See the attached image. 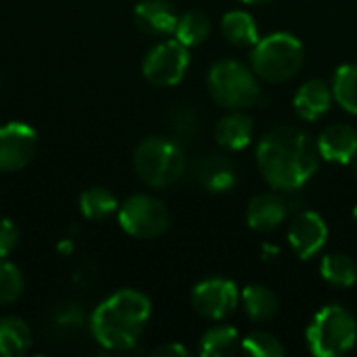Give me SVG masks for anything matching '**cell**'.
Returning <instances> with one entry per match:
<instances>
[{
	"instance_id": "obj_30",
	"label": "cell",
	"mask_w": 357,
	"mask_h": 357,
	"mask_svg": "<svg viewBox=\"0 0 357 357\" xmlns=\"http://www.w3.org/2000/svg\"><path fill=\"white\" fill-rule=\"evenodd\" d=\"M153 357H186L188 356V349L180 343H163L159 347H155L151 351Z\"/></svg>"
},
{
	"instance_id": "obj_2",
	"label": "cell",
	"mask_w": 357,
	"mask_h": 357,
	"mask_svg": "<svg viewBox=\"0 0 357 357\" xmlns=\"http://www.w3.org/2000/svg\"><path fill=\"white\" fill-rule=\"evenodd\" d=\"M151 312V299L142 291L119 289L94 307L90 333L109 351H130L140 341Z\"/></svg>"
},
{
	"instance_id": "obj_4",
	"label": "cell",
	"mask_w": 357,
	"mask_h": 357,
	"mask_svg": "<svg viewBox=\"0 0 357 357\" xmlns=\"http://www.w3.org/2000/svg\"><path fill=\"white\" fill-rule=\"evenodd\" d=\"M253 73L268 84H282L293 79L305 61L301 40L289 31H274L251 48L249 54Z\"/></svg>"
},
{
	"instance_id": "obj_10",
	"label": "cell",
	"mask_w": 357,
	"mask_h": 357,
	"mask_svg": "<svg viewBox=\"0 0 357 357\" xmlns=\"http://www.w3.org/2000/svg\"><path fill=\"white\" fill-rule=\"evenodd\" d=\"M38 151V134L23 121L0 126V172H19L31 163Z\"/></svg>"
},
{
	"instance_id": "obj_7",
	"label": "cell",
	"mask_w": 357,
	"mask_h": 357,
	"mask_svg": "<svg viewBox=\"0 0 357 357\" xmlns=\"http://www.w3.org/2000/svg\"><path fill=\"white\" fill-rule=\"evenodd\" d=\"M121 230L134 238H157L169 228V211L165 203L153 195H132L117 209Z\"/></svg>"
},
{
	"instance_id": "obj_9",
	"label": "cell",
	"mask_w": 357,
	"mask_h": 357,
	"mask_svg": "<svg viewBox=\"0 0 357 357\" xmlns=\"http://www.w3.org/2000/svg\"><path fill=\"white\" fill-rule=\"evenodd\" d=\"M241 301V291L238 287L228 280V278H205L201 282L195 284V289L190 291V305L192 310L205 318V320H213L220 322L224 318H228Z\"/></svg>"
},
{
	"instance_id": "obj_20",
	"label": "cell",
	"mask_w": 357,
	"mask_h": 357,
	"mask_svg": "<svg viewBox=\"0 0 357 357\" xmlns=\"http://www.w3.org/2000/svg\"><path fill=\"white\" fill-rule=\"evenodd\" d=\"M241 349V335L234 326L218 324L207 328L199 341V354L203 357H228Z\"/></svg>"
},
{
	"instance_id": "obj_14",
	"label": "cell",
	"mask_w": 357,
	"mask_h": 357,
	"mask_svg": "<svg viewBox=\"0 0 357 357\" xmlns=\"http://www.w3.org/2000/svg\"><path fill=\"white\" fill-rule=\"evenodd\" d=\"M178 19L180 15L167 0H140L134 6V23L146 36H172L176 31Z\"/></svg>"
},
{
	"instance_id": "obj_32",
	"label": "cell",
	"mask_w": 357,
	"mask_h": 357,
	"mask_svg": "<svg viewBox=\"0 0 357 357\" xmlns=\"http://www.w3.org/2000/svg\"><path fill=\"white\" fill-rule=\"evenodd\" d=\"M354 176H356V180H357V157L354 159Z\"/></svg>"
},
{
	"instance_id": "obj_21",
	"label": "cell",
	"mask_w": 357,
	"mask_h": 357,
	"mask_svg": "<svg viewBox=\"0 0 357 357\" xmlns=\"http://www.w3.org/2000/svg\"><path fill=\"white\" fill-rule=\"evenodd\" d=\"M31 347V331L17 316L0 318V357H21Z\"/></svg>"
},
{
	"instance_id": "obj_33",
	"label": "cell",
	"mask_w": 357,
	"mask_h": 357,
	"mask_svg": "<svg viewBox=\"0 0 357 357\" xmlns=\"http://www.w3.org/2000/svg\"><path fill=\"white\" fill-rule=\"evenodd\" d=\"M354 222H356V224H357V205H356V207H354Z\"/></svg>"
},
{
	"instance_id": "obj_13",
	"label": "cell",
	"mask_w": 357,
	"mask_h": 357,
	"mask_svg": "<svg viewBox=\"0 0 357 357\" xmlns=\"http://www.w3.org/2000/svg\"><path fill=\"white\" fill-rule=\"evenodd\" d=\"M316 144L324 161L349 165L357 157V130L349 123H331L320 132Z\"/></svg>"
},
{
	"instance_id": "obj_19",
	"label": "cell",
	"mask_w": 357,
	"mask_h": 357,
	"mask_svg": "<svg viewBox=\"0 0 357 357\" xmlns=\"http://www.w3.org/2000/svg\"><path fill=\"white\" fill-rule=\"evenodd\" d=\"M222 33L232 46L238 48H253L261 38L255 17L243 8L228 10L222 17Z\"/></svg>"
},
{
	"instance_id": "obj_24",
	"label": "cell",
	"mask_w": 357,
	"mask_h": 357,
	"mask_svg": "<svg viewBox=\"0 0 357 357\" xmlns=\"http://www.w3.org/2000/svg\"><path fill=\"white\" fill-rule=\"evenodd\" d=\"M211 33V19L207 13L203 10H188L184 15H180L174 38L178 42H182L186 48H195L201 46Z\"/></svg>"
},
{
	"instance_id": "obj_25",
	"label": "cell",
	"mask_w": 357,
	"mask_h": 357,
	"mask_svg": "<svg viewBox=\"0 0 357 357\" xmlns=\"http://www.w3.org/2000/svg\"><path fill=\"white\" fill-rule=\"evenodd\" d=\"M331 88L335 102H339L347 113L357 115V63H345L337 67Z\"/></svg>"
},
{
	"instance_id": "obj_27",
	"label": "cell",
	"mask_w": 357,
	"mask_h": 357,
	"mask_svg": "<svg viewBox=\"0 0 357 357\" xmlns=\"http://www.w3.org/2000/svg\"><path fill=\"white\" fill-rule=\"evenodd\" d=\"M241 354L249 357H282L287 354L282 341L268 331H253L241 339Z\"/></svg>"
},
{
	"instance_id": "obj_23",
	"label": "cell",
	"mask_w": 357,
	"mask_h": 357,
	"mask_svg": "<svg viewBox=\"0 0 357 357\" xmlns=\"http://www.w3.org/2000/svg\"><path fill=\"white\" fill-rule=\"evenodd\" d=\"M119 209L117 197L105 186H92L79 197V211L90 222H102Z\"/></svg>"
},
{
	"instance_id": "obj_29",
	"label": "cell",
	"mask_w": 357,
	"mask_h": 357,
	"mask_svg": "<svg viewBox=\"0 0 357 357\" xmlns=\"http://www.w3.org/2000/svg\"><path fill=\"white\" fill-rule=\"evenodd\" d=\"M19 243V230L8 218L0 220V257H8Z\"/></svg>"
},
{
	"instance_id": "obj_15",
	"label": "cell",
	"mask_w": 357,
	"mask_h": 357,
	"mask_svg": "<svg viewBox=\"0 0 357 357\" xmlns=\"http://www.w3.org/2000/svg\"><path fill=\"white\" fill-rule=\"evenodd\" d=\"M335 102L333 88L324 79H307L305 84L299 86V90L293 96V109L301 121H318L322 119Z\"/></svg>"
},
{
	"instance_id": "obj_1",
	"label": "cell",
	"mask_w": 357,
	"mask_h": 357,
	"mask_svg": "<svg viewBox=\"0 0 357 357\" xmlns=\"http://www.w3.org/2000/svg\"><path fill=\"white\" fill-rule=\"evenodd\" d=\"M320 151L316 140L295 128L276 126L266 132L255 151L261 178L272 190L295 192L303 188L320 167Z\"/></svg>"
},
{
	"instance_id": "obj_5",
	"label": "cell",
	"mask_w": 357,
	"mask_h": 357,
	"mask_svg": "<svg viewBox=\"0 0 357 357\" xmlns=\"http://www.w3.org/2000/svg\"><path fill=\"white\" fill-rule=\"evenodd\" d=\"M310 354L316 357H339L356 347V316L339 303L320 307L305 331Z\"/></svg>"
},
{
	"instance_id": "obj_8",
	"label": "cell",
	"mask_w": 357,
	"mask_h": 357,
	"mask_svg": "<svg viewBox=\"0 0 357 357\" xmlns=\"http://www.w3.org/2000/svg\"><path fill=\"white\" fill-rule=\"evenodd\" d=\"M190 65L188 48L174 40H163L155 44L142 59V75L151 86L172 88L178 86Z\"/></svg>"
},
{
	"instance_id": "obj_22",
	"label": "cell",
	"mask_w": 357,
	"mask_h": 357,
	"mask_svg": "<svg viewBox=\"0 0 357 357\" xmlns=\"http://www.w3.org/2000/svg\"><path fill=\"white\" fill-rule=\"evenodd\" d=\"M320 276L335 289H351L357 282V264L347 253H331L320 261Z\"/></svg>"
},
{
	"instance_id": "obj_17",
	"label": "cell",
	"mask_w": 357,
	"mask_h": 357,
	"mask_svg": "<svg viewBox=\"0 0 357 357\" xmlns=\"http://www.w3.org/2000/svg\"><path fill=\"white\" fill-rule=\"evenodd\" d=\"M213 134H215V142L224 151H243L253 140L255 123L251 115H247L243 109H236V111H228L224 117L218 119Z\"/></svg>"
},
{
	"instance_id": "obj_18",
	"label": "cell",
	"mask_w": 357,
	"mask_h": 357,
	"mask_svg": "<svg viewBox=\"0 0 357 357\" xmlns=\"http://www.w3.org/2000/svg\"><path fill=\"white\" fill-rule=\"evenodd\" d=\"M241 305L251 322H270L280 310L278 295L266 284H247L241 291Z\"/></svg>"
},
{
	"instance_id": "obj_28",
	"label": "cell",
	"mask_w": 357,
	"mask_h": 357,
	"mask_svg": "<svg viewBox=\"0 0 357 357\" xmlns=\"http://www.w3.org/2000/svg\"><path fill=\"white\" fill-rule=\"evenodd\" d=\"M23 276L17 266L0 257V305H10L15 303L21 293H23Z\"/></svg>"
},
{
	"instance_id": "obj_31",
	"label": "cell",
	"mask_w": 357,
	"mask_h": 357,
	"mask_svg": "<svg viewBox=\"0 0 357 357\" xmlns=\"http://www.w3.org/2000/svg\"><path fill=\"white\" fill-rule=\"evenodd\" d=\"M245 4H268V2H274V0H241Z\"/></svg>"
},
{
	"instance_id": "obj_11",
	"label": "cell",
	"mask_w": 357,
	"mask_h": 357,
	"mask_svg": "<svg viewBox=\"0 0 357 357\" xmlns=\"http://www.w3.org/2000/svg\"><path fill=\"white\" fill-rule=\"evenodd\" d=\"M287 236H289V245L293 253L299 259L307 261L324 249L328 241V226L318 211L303 209L295 213V218L291 220Z\"/></svg>"
},
{
	"instance_id": "obj_6",
	"label": "cell",
	"mask_w": 357,
	"mask_h": 357,
	"mask_svg": "<svg viewBox=\"0 0 357 357\" xmlns=\"http://www.w3.org/2000/svg\"><path fill=\"white\" fill-rule=\"evenodd\" d=\"M207 90L215 105L236 111L249 109L259 100V82L251 67L234 59L215 61L207 73Z\"/></svg>"
},
{
	"instance_id": "obj_12",
	"label": "cell",
	"mask_w": 357,
	"mask_h": 357,
	"mask_svg": "<svg viewBox=\"0 0 357 357\" xmlns=\"http://www.w3.org/2000/svg\"><path fill=\"white\" fill-rule=\"evenodd\" d=\"M192 176H195L197 184L211 195L230 192L238 180L234 163L224 153L201 155L192 165Z\"/></svg>"
},
{
	"instance_id": "obj_3",
	"label": "cell",
	"mask_w": 357,
	"mask_h": 357,
	"mask_svg": "<svg viewBox=\"0 0 357 357\" xmlns=\"http://www.w3.org/2000/svg\"><path fill=\"white\" fill-rule=\"evenodd\" d=\"M134 169L151 188H169L186 174V153L178 138L149 136L134 149Z\"/></svg>"
},
{
	"instance_id": "obj_26",
	"label": "cell",
	"mask_w": 357,
	"mask_h": 357,
	"mask_svg": "<svg viewBox=\"0 0 357 357\" xmlns=\"http://www.w3.org/2000/svg\"><path fill=\"white\" fill-rule=\"evenodd\" d=\"M167 126H169L174 138H178V140H192V138H197V134L201 130L199 113L188 102L172 105V109L167 111Z\"/></svg>"
},
{
	"instance_id": "obj_16",
	"label": "cell",
	"mask_w": 357,
	"mask_h": 357,
	"mask_svg": "<svg viewBox=\"0 0 357 357\" xmlns=\"http://www.w3.org/2000/svg\"><path fill=\"white\" fill-rule=\"evenodd\" d=\"M289 203L276 192L255 195L247 205V224L255 232H274L289 215Z\"/></svg>"
}]
</instances>
